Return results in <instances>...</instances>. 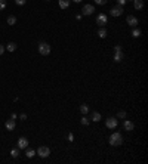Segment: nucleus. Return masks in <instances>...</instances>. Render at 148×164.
Segmentation results:
<instances>
[{"mask_svg":"<svg viewBox=\"0 0 148 164\" xmlns=\"http://www.w3.org/2000/svg\"><path fill=\"white\" fill-rule=\"evenodd\" d=\"M16 148H19V149L28 148V139H27V137H19V139H18V146H16Z\"/></svg>","mask_w":148,"mask_h":164,"instance_id":"nucleus-10","label":"nucleus"},{"mask_svg":"<svg viewBox=\"0 0 148 164\" xmlns=\"http://www.w3.org/2000/svg\"><path fill=\"white\" fill-rule=\"evenodd\" d=\"M16 117H18V115L15 114V112H14V114H12V115H10V118H12V120H16Z\"/></svg>","mask_w":148,"mask_h":164,"instance_id":"nucleus-31","label":"nucleus"},{"mask_svg":"<svg viewBox=\"0 0 148 164\" xmlns=\"http://www.w3.org/2000/svg\"><path fill=\"white\" fill-rule=\"evenodd\" d=\"M36 154H37V155H40L42 158H47L49 155H51V149H49L47 146H40L39 149L36 151Z\"/></svg>","mask_w":148,"mask_h":164,"instance_id":"nucleus-4","label":"nucleus"},{"mask_svg":"<svg viewBox=\"0 0 148 164\" xmlns=\"http://www.w3.org/2000/svg\"><path fill=\"white\" fill-rule=\"evenodd\" d=\"M110 12H111V15H113V16H121L123 15V6H119L117 5V6H114L113 9H111Z\"/></svg>","mask_w":148,"mask_h":164,"instance_id":"nucleus-9","label":"nucleus"},{"mask_svg":"<svg viewBox=\"0 0 148 164\" xmlns=\"http://www.w3.org/2000/svg\"><path fill=\"white\" fill-rule=\"evenodd\" d=\"M133 8L136 10H141L144 8V0H133Z\"/></svg>","mask_w":148,"mask_h":164,"instance_id":"nucleus-14","label":"nucleus"},{"mask_svg":"<svg viewBox=\"0 0 148 164\" xmlns=\"http://www.w3.org/2000/svg\"><path fill=\"white\" fill-rule=\"evenodd\" d=\"M19 118H21V120H27V114H21Z\"/></svg>","mask_w":148,"mask_h":164,"instance_id":"nucleus-30","label":"nucleus"},{"mask_svg":"<svg viewBox=\"0 0 148 164\" xmlns=\"http://www.w3.org/2000/svg\"><path fill=\"white\" fill-rule=\"evenodd\" d=\"M25 2H27V0H15V3H16L18 6H22V5H25Z\"/></svg>","mask_w":148,"mask_h":164,"instance_id":"nucleus-26","label":"nucleus"},{"mask_svg":"<svg viewBox=\"0 0 148 164\" xmlns=\"http://www.w3.org/2000/svg\"><path fill=\"white\" fill-rule=\"evenodd\" d=\"M39 53L43 55V56H47L49 53H51V46H49L47 43H45V42H40L39 43Z\"/></svg>","mask_w":148,"mask_h":164,"instance_id":"nucleus-2","label":"nucleus"},{"mask_svg":"<svg viewBox=\"0 0 148 164\" xmlns=\"http://www.w3.org/2000/svg\"><path fill=\"white\" fill-rule=\"evenodd\" d=\"M127 2H129V0H127ZM130 2H133V0H130Z\"/></svg>","mask_w":148,"mask_h":164,"instance_id":"nucleus-34","label":"nucleus"},{"mask_svg":"<svg viewBox=\"0 0 148 164\" xmlns=\"http://www.w3.org/2000/svg\"><path fill=\"white\" fill-rule=\"evenodd\" d=\"M46 2H51V0H46Z\"/></svg>","mask_w":148,"mask_h":164,"instance_id":"nucleus-33","label":"nucleus"},{"mask_svg":"<svg viewBox=\"0 0 148 164\" xmlns=\"http://www.w3.org/2000/svg\"><path fill=\"white\" fill-rule=\"evenodd\" d=\"M8 24L9 25H15L16 24V16L15 15H9L8 16Z\"/></svg>","mask_w":148,"mask_h":164,"instance_id":"nucleus-20","label":"nucleus"},{"mask_svg":"<svg viewBox=\"0 0 148 164\" xmlns=\"http://www.w3.org/2000/svg\"><path fill=\"white\" fill-rule=\"evenodd\" d=\"M117 118H126V112L125 111H119L117 112Z\"/></svg>","mask_w":148,"mask_h":164,"instance_id":"nucleus-24","label":"nucleus"},{"mask_svg":"<svg viewBox=\"0 0 148 164\" xmlns=\"http://www.w3.org/2000/svg\"><path fill=\"white\" fill-rule=\"evenodd\" d=\"M101 114H99V112H93V114H92V121H95V123H98V121H101Z\"/></svg>","mask_w":148,"mask_h":164,"instance_id":"nucleus-19","label":"nucleus"},{"mask_svg":"<svg viewBox=\"0 0 148 164\" xmlns=\"http://www.w3.org/2000/svg\"><path fill=\"white\" fill-rule=\"evenodd\" d=\"M123 127H125V130L127 132H132L135 129V124L130 121V120H125V123H123Z\"/></svg>","mask_w":148,"mask_h":164,"instance_id":"nucleus-12","label":"nucleus"},{"mask_svg":"<svg viewBox=\"0 0 148 164\" xmlns=\"http://www.w3.org/2000/svg\"><path fill=\"white\" fill-rule=\"evenodd\" d=\"M126 24L135 28V27H138L139 21H138V18H136V16H133V15H127V18H126Z\"/></svg>","mask_w":148,"mask_h":164,"instance_id":"nucleus-6","label":"nucleus"},{"mask_svg":"<svg viewBox=\"0 0 148 164\" xmlns=\"http://www.w3.org/2000/svg\"><path fill=\"white\" fill-rule=\"evenodd\" d=\"M5 50H6V47L0 44V55H3V52H5Z\"/></svg>","mask_w":148,"mask_h":164,"instance_id":"nucleus-29","label":"nucleus"},{"mask_svg":"<svg viewBox=\"0 0 148 164\" xmlns=\"http://www.w3.org/2000/svg\"><path fill=\"white\" fill-rule=\"evenodd\" d=\"M80 123H82L83 126H89V123H90V121H89V118L86 117V115H83V117L80 118Z\"/></svg>","mask_w":148,"mask_h":164,"instance_id":"nucleus-23","label":"nucleus"},{"mask_svg":"<svg viewBox=\"0 0 148 164\" xmlns=\"http://www.w3.org/2000/svg\"><path fill=\"white\" fill-rule=\"evenodd\" d=\"M126 2H127V0H117V5H119V6H125Z\"/></svg>","mask_w":148,"mask_h":164,"instance_id":"nucleus-27","label":"nucleus"},{"mask_svg":"<svg viewBox=\"0 0 148 164\" xmlns=\"http://www.w3.org/2000/svg\"><path fill=\"white\" fill-rule=\"evenodd\" d=\"M5 127L9 130V132H12L15 127H16V124H15V120H12V118H9L6 123H5Z\"/></svg>","mask_w":148,"mask_h":164,"instance_id":"nucleus-11","label":"nucleus"},{"mask_svg":"<svg viewBox=\"0 0 148 164\" xmlns=\"http://www.w3.org/2000/svg\"><path fill=\"white\" fill-rule=\"evenodd\" d=\"M59 8L61 9H67V8H70V5H71V0H59Z\"/></svg>","mask_w":148,"mask_h":164,"instance_id":"nucleus-13","label":"nucleus"},{"mask_svg":"<svg viewBox=\"0 0 148 164\" xmlns=\"http://www.w3.org/2000/svg\"><path fill=\"white\" fill-rule=\"evenodd\" d=\"M121 144H123V136H121V133L114 132L113 135L110 136V145H111V146H120Z\"/></svg>","mask_w":148,"mask_h":164,"instance_id":"nucleus-1","label":"nucleus"},{"mask_svg":"<svg viewBox=\"0 0 148 164\" xmlns=\"http://www.w3.org/2000/svg\"><path fill=\"white\" fill-rule=\"evenodd\" d=\"M19 154H21V149H19V148H14V149L10 151V157H12V158H16Z\"/></svg>","mask_w":148,"mask_h":164,"instance_id":"nucleus-18","label":"nucleus"},{"mask_svg":"<svg viewBox=\"0 0 148 164\" xmlns=\"http://www.w3.org/2000/svg\"><path fill=\"white\" fill-rule=\"evenodd\" d=\"M6 50H9V52H15V50H16V43H14V42L8 43V46H6Z\"/></svg>","mask_w":148,"mask_h":164,"instance_id":"nucleus-17","label":"nucleus"},{"mask_svg":"<svg viewBox=\"0 0 148 164\" xmlns=\"http://www.w3.org/2000/svg\"><path fill=\"white\" fill-rule=\"evenodd\" d=\"M107 21H108V16L105 14H99V15L96 16V24L99 25V27H105Z\"/></svg>","mask_w":148,"mask_h":164,"instance_id":"nucleus-7","label":"nucleus"},{"mask_svg":"<svg viewBox=\"0 0 148 164\" xmlns=\"http://www.w3.org/2000/svg\"><path fill=\"white\" fill-rule=\"evenodd\" d=\"M71 2H74V3H80L82 0H71Z\"/></svg>","mask_w":148,"mask_h":164,"instance_id":"nucleus-32","label":"nucleus"},{"mask_svg":"<svg viewBox=\"0 0 148 164\" xmlns=\"http://www.w3.org/2000/svg\"><path fill=\"white\" fill-rule=\"evenodd\" d=\"M80 112H82L83 115H86V114L89 112V105H88V104H82V105H80Z\"/></svg>","mask_w":148,"mask_h":164,"instance_id":"nucleus-15","label":"nucleus"},{"mask_svg":"<svg viewBox=\"0 0 148 164\" xmlns=\"http://www.w3.org/2000/svg\"><path fill=\"white\" fill-rule=\"evenodd\" d=\"M6 9V0H0V10Z\"/></svg>","mask_w":148,"mask_h":164,"instance_id":"nucleus-25","label":"nucleus"},{"mask_svg":"<svg viewBox=\"0 0 148 164\" xmlns=\"http://www.w3.org/2000/svg\"><path fill=\"white\" fill-rule=\"evenodd\" d=\"M117 124H119V121H117L116 117H108L107 121H105V126H107L108 129H116V127H117Z\"/></svg>","mask_w":148,"mask_h":164,"instance_id":"nucleus-5","label":"nucleus"},{"mask_svg":"<svg viewBox=\"0 0 148 164\" xmlns=\"http://www.w3.org/2000/svg\"><path fill=\"white\" fill-rule=\"evenodd\" d=\"M98 36H99L101 39H105V37H107V30H105L104 27H101L99 31H98Z\"/></svg>","mask_w":148,"mask_h":164,"instance_id":"nucleus-21","label":"nucleus"},{"mask_svg":"<svg viewBox=\"0 0 148 164\" xmlns=\"http://www.w3.org/2000/svg\"><path fill=\"white\" fill-rule=\"evenodd\" d=\"M141 30L139 28H136V27H135L133 30H132V37H135V39H139V37H141Z\"/></svg>","mask_w":148,"mask_h":164,"instance_id":"nucleus-16","label":"nucleus"},{"mask_svg":"<svg viewBox=\"0 0 148 164\" xmlns=\"http://www.w3.org/2000/svg\"><path fill=\"white\" fill-rule=\"evenodd\" d=\"M27 149V152H25V155L28 157V158H33L34 155H36V151L34 149H28V148H25Z\"/></svg>","mask_w":148,"mask_h":164,"instance_id":"nucleus-22","label":"nucleus"},{"mask_svg":"<svg viewBox=\"0 0 148 164\" xmlns=\"http://www.w3.org/2000/svg\"><path fill=\"white\" fill-rule=\"evenodd\" d=\"M125 58V53L121 50V46H116L114 47V62H121Z\"/></svg>","mask_w":148,"mask_h":164,"instance_id":"nucleus-3","label":"nucleus"},{"mask_svg":"<svg viewBox=\"0 0 148 164\" xmlns=\"http://www.w3.org/2000/svg\"><path fill=\"white\" fill-rule=\"evenodd\" d=\"M95 3H96V5H101V6H102V5H105V3H107V0H95Z\"/></svg>","mask_w":148,"mask_h":164,"instance_id":"nucleus-28","label":"nucleus"},{"mask_svg":"<svg viewBox=\"0 0 148 164\" xmlns=\"http://www.w3.org/2000/svg\"><path fill=\"white\" fill-rule=\"evenodd\" d=\"M82 12H83L82 15H84V16H90L93 12H95V8H93L92 5H84L83 9H82Z\"/></svg>","mask_w":148,"mask_h":164,"instance_id":"nucleus-8","label":"nucleus"}]
</instances>
